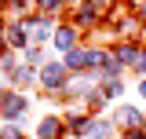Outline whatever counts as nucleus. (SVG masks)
<instances>
[{
	"label": "nucleus",
	"mask_w": 146,
	"mask_h": 139,
	"mask_svg": "<svg viewBox=\"0 0 146 139\" xmlns=\"http://www.w3.org/2000/svg\"><path fill=\"white\" fill-rule=\"evenodd\" d=\"M143 95H146V84H143Z\"/></svg>",
	"instance_id": "39448f33"
},
{
	"label": "nucleus",
	"mask_w": 146,
	"mask_h": 139,
	"mask_svg": "<svg viewBox=\"0 0 146 139\" xmlns=\"http://www.w3.org/2000/svg\"><path fill=\"white\" fill-rule=\"evenodd\" d=\"M55 136H58V124H55V121H44V124H40V139H55Z\"/></svg>",
	"instance_id": "7ed1b4c3"
},
{
	"label": "nucleus",
	"mask_w": 146,
	"mask_h": 139,
	"mask_svg": "<svg viewBox=\"0 0 146 139\" xmlns=\"http://www.w3.org/2000/svg\"><path fill=\"white\" fill-rule=\"evenodd\" d=\"M55 44H58V48H70V44H73V33H70V29H62V33H58V40H55Z\"/></svg>",
	"instance_id": "20e7f679"
},
{
	"label": "nucleus",
	"mask_w": 146,
	"mask_h": 139,
	"mask_svg": "<svg viewBox=\"0 0 146 139\" xmlns=\"http://www.w3.org/2000/svg\"><path fill=\"white\" fill-rule=\"evenodd\" d=\"M44 84H48V88L62 84V70H58V66H48V70H44Z\"/></svg>",
	"instance_id": "f257e3e1"
},
{
	"label": "nucleus",
	"mask_w": 146,
	"mask_h": 139,
	"mask_svg": "<svg viewBox=\"0 0 146 139\" xmlns=\"http://www.w3.org/2000/svg\"><path fill=\"white\" fill-rule=\"evenodd\" d=\"M143 18H146V7H143Z\"/></svg>",
	"instance_id": "423d86ee"
},
{
	"label": "nucleus",
	"mask_w": 146,
	"mask_h": 139,
	"mask_svg": "<svg viewBox=\"0 0 146 139\" xmlns=\"http://www.w3.org/2000/svg\"><path fill=\"white\" fill-rule=\"evenodd\" d=\"M117 124H131V128H135V124H139V114H135V110H121V114H117Z\"/></svg>",
	"instance_id": "f03ea898"
}]
</instances>
